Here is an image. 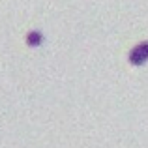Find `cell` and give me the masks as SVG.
<instances>
[{
    "mask_svg": "<svg viewBox=\"0 0 148 148\" xmlns=\"http://www.w3.org/2000/svg\"><path fill=\"white\" fill-rule=\"evenodd\" d=\"M127 60H130V64H133V66L146 64V62H148V41H143V43L135 45V47L130 51Z\"/></svg>",
    "mask_w": 148,
    "mask_h": 148,
    "instance_id": "cell-1",
    "label": "cell"
},
{
    "mask_svg": "<svg viewBox=\"0 0 148 148\" xmlns=\"http://www.w3.org/2000/svg\"><path fill=\"white\" fill-rule=\"evenodd\" d=\"M41 43H43V34L38 32V30L28 32V36H26V45H30V47H40Z\"/></svg>",
    "mask_w": 148,
    "mask_h": 148,
    "instance_id": "cell-2",
    "label": "cell"
}]
</instances>
